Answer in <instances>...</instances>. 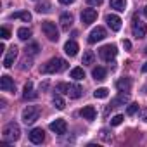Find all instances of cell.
Wrapping results in <instances>:
<instances>
[{
	"instance_id": "6da1fadb",
	"label": "cell",
	"mask_w": 147,
	"mask_h": 147,
	"mask_svg": "<svg viewBox=\"0 0 147 147\" xmlns=\"http://www.w3.org/2000/svg\"><path fill=\"white\" fill-rule=\"evenodd\" d=\"M67 67V62L61 57H52L49 62H45V66L40 69L43 75H54V73H59V71H64Z\"/></svg>"
},
{
	"instance_id": "7a4b0ae2",
	"label": "cell",
	"mask_w": 147,
	"mask_h": 147,
	"mask_svg": "<svg viewBox=\"0 0 147 147\" xmlns=\"http://www.w3.org/2000/svg\"><path fill=\"white\" fill-rule=\"evenodd\" d=\"M19 137H21V128H19V125H16V123H9V125H5V128H4V131H2V138H4V142H16V140H19Z\"/></svg>"
},
{
	"instance_id": "3957f363",
	"label": "cell",
	"mask_w": 147,
	"mask_h": 147,
	"mask_svg": "<svg viewBox=\"0 0 147 147\" xmlns=\"http://www.w3.org/2000/svg\"><path fill=\"white\" fill-rule=\"evenodd\" d=\"M42 31H43V35H45L50 42H57V40H59V30L55 28V23H52V21H43V23H42Z\"/></svg>"
},
{
	"instance_id": "277c9868",
	"label": "cell",
	"mask_w": 147,
	"mask_h": 147,
	"mask_svg": "<svg viewBox=\"0 0 147 147\" xmlns=\"http://www.w3.org/2000/svg\"><path fill=\"white\" fill-rule=\"evenodd\" d=\"M23 121L26 123V125H33L38 118H40V107H36V106H28L24 111H23Z\"/></svg>"
},
{
	"instance_id": "5b68a950",
	"label": "cell",
	"mask_w": 147,
	"mask_h": 147,
	"mask_svg": "<svg viewBox=\"0 0 147 147\" xmlns=\"http://www.w3.org/2000/svg\"><path fill=\"white\" fill-rule=\"evenodd\" d=\"M116 54H118V49H116V45H113V43H107V45H104V47L99 49V55H100V59H104V61L114 59Z\"/></svg>"
},
{
	"instance_id": "8992f818",
	"label": "cell",
	"mask_w": 147,
	"mask_h": 147,
	"mask_svg": "<svg viewBox=\"0 0 147 147\" xmlns=\"http://www.w3.org/2000/svg\"><path fill=\"white\" fill-rule=\"evenodd\" d=\"M131 31H133V36L135 38H144L147 35V24L140 19H133V24H131Z\"/></svg>"
},
{
	"instance_id": "52a82bcc",
	"label": "cell",
	"mask_w": 147,
	"mask_h": 147,
	"mask_svg": "<svg viewBox=\"0 0 147 147\" xmlns=\"http://www.w3.org/2000/svg\"><path fill=\"white\" fill-rule=\"evenodd\" d=\"M106 38V30L102 28V26H97V28H94L92 31H90V35H88V43H97V42H100V40H104Z\"/></svg>"
},
{
	"instance_id": "ba28073f",
	"label": "cell",
	"mask_w": 147,
	"mask_h": 147,
	"mask_svg": "<svg viewBox=\"0 0 147 147\" xmlns=\"http://www.w3.org/2000/svg\"><path fill=\"white\" fill-rule=\"evenodd\" d=\"M50 130H52L54 133H57V135H64L66 130H67V123H66L62 118H57L55 121L50 123Z\"/></svg>"
},
{
	"instance_id": "9c48e42d",
	"label": "cell",
	"mask_w": 147,
	"mask_h": 147,
	"mask_svg": "<svg viewBox=\"0 0 147 147\" xmlns=\"http://www.w3.org/2000/svg\"><path fill=\"white\" fill-rule=\"evenodd\" d=\"M95 19H97V11L95 9H83V12H82V23L85 26L92 24Z\"/></svg>"
},
{
	"instance_id": "30bf717a",
	"label": "cell",
	"mask_w": 147,
	"mask_h": 147,
	"mask_svg": "<svg viewBox=\"0 0 147 147\" xmlns=\"http://www.w3.org/2000/svg\"><path fill=\"white\" fill-rule=\"evenodd\" d=\"M18 47L14 45V47H11L9 49V52H7V55L4 57V67H12V64H14V61L18 59Z\"/></svg>"
},
{
	"instance_id": "8fae6325",
	"label": "cell",
	"mask_w": 147,
	"mask_h": 147,
	"mask_svg": "<svg viewBox=\"0 0 147 147\" xmlns=\"http://www.w3.org/2000/svg\"><path fill=\"white\" fill-rule=\"evenodd\" d=\"M0 90H4V92H14L16 90V85H14L11 76L4 75L2 78H0Z\"/></svg>"
},
{
	"instance_id": "7c38bea8",
	"label": "cell",
	"mask_w": 147,
	"mask_h": 147,
	"mask_svg": "<svg viewBox=\"0 0 147 147\" xmlns=\"http://www.w3.org/2000/svg\"><path fill=\"white\" fill-rule=\"evenodd\" d=\"M106 23H107V26H109L113 31H119V30H121V19H119L116 14H107V16H106Z\"/></svg>"
},
{
	"instance_id": "4fadbf2b",
	"label": "cell",
	"mask_w": 147,
	"mask_h": 147,
	"mask_svg": "<svg viewBox=\"0 0 147 147\" xmlns=\"http://www.w3.org/2000/svg\"><path fill=\"white\" fill-rule=\"evenodd\" d=\"M30 140H31L33 144H42V142L45 140V131H43L42 128H33V130L30 131Z\"/></svg>"
},
{
	"instance_id": "5bb4252c",
	"label": "cell",
	"mask_w": 147,
	"mask_h": 147,
	"mask_svg": "<svg viewBox=\"0 0 147 147\" xmlns=\"http://www.w3.org/2000/svg\"><path fill=\"white\" fill-rule=\"evenodd\" d=\"M80 114H82V118H83V119H88V121H92V119H95V116H97V111H95V107H92V106H85V107L80 111Z\"/></svg>"
},
{
	"instance_id": "9a60e30c",
	"label": "cell",
	"mask_w": 147,
	"mask_h": 147,
	"mask_svg": "<svg viewBox=\"0 0 147 147\" xmlns=\"http://www.w3.org/2000/svg\"><path fill=\"white\" fill-rule=\"evenodd\" d=\"M64 52H66L69 57H75V55L78 54V43H76V42H73V40L66 42V45H64Z\"/></svg>"
},
{
	"instance_id": "2e32d148",
	"label": "cell",
	"mask_w": 147,
	"mask_h": 147,
	"mask_svg": "<svg viewBox=\"0 0 147 147\" xmlns=\"http://www.w3.org/2000/svg\"><path fill=\"white\" fill-rule=\"evenodd\" d=\"M36 97H38V94H35V92H33V83H31V82H28V83L24 85L23 99H26V100H35Z\"/></svg>"
},
{
	"instance_id": "e0dca14e",
	"label": "cell",
	"mask_w": 147,
	"mask_h": 147,
	"mask_svg": "<svg viewBox=\"0 0 147 147\" xmlns=\"http://www.w3.org/2000/svg\"><path fill=\"white\" fill-rule=\"evenodd\" d=\"M116 88H118L119 92H130V88H131V80H130V78H121V80H118V82H116Z\"/></svg>"
},
{
	"instance_id": "ac0fdd59",
	"label": "cell",
	"mask_w": 147,
	"mask_h": 147,
	"mask_svg": "<svg viewBox=\"0 0 147 147\" xmlns=\"http://www.w3.org/2000/svg\"><path fill=\"white\" fill-rule=\"evenodd\" d=\"M11 19H23L24 23H30L31 21V14L28 11H18V12L11 14Z\"/></svg>"
},
{
	"instance_id": "d6986e66",
	"label": "cell",
	"mask_w": 147,
	"mask_h": 147,
	"mask_svg": "<svg viewBox=\"0 0 147 147\" xmlns=\"http://www.w3.org/2000/svg\"><path fill=\"white\" fill-rule=\"evenodd\" d=\"M61 26H62V30L64 31H67L69 28H71V24H73V16L71 14H67V12H64L62 16H61Z\"/></svg>"
},
{
	"instance_id": "ffe728a7",
	"label": "cell",
	"mask_w": 147,
	"mask_h": 147,
	"mask_svg": "<svg viewBox=\"0 0 147 147\" xmlns=\"http://www.w3.org/2000/svg\"><path fill=\"white\" fill-rule=\"evenodd\" d=\"M82 94H83V90H82V87H80V85H69L67 95H69L71 99H80V97H82Z\"/></svg>"
},
{
	"instance_id": "44dd1931",
	"label": "cell",
	"mask_w": 147,
	"mask_h": 147,
	"mask_svg": "<svg viewBox=\"0 0 147 147\" xmlns=\"http://www.w3.org/2000/svg\"><path fill=\"white\" fill-rule=\"evenodd\" d=\"M92 76H94V80H97V82H102V80H106V69L104 67H94V71H92Z\"/></svg>"
},
{
	"instance_id": "7402d4cb",
	"label": "cell",
	"mask_w": 147,
	"mask_h": 147,
	"mask_svg": "<svg viewBox=\"0 0 147 147\" xmlns=\"http://www.w3.org/2000/svg\"><path fill=\"white\" fill-rule=\"evenodd\" d=\"M69 76L73 80H83L85 78V71H83V67H73L71 73H69Z\"/></svg>"
},
{
	"instance_id": "603a6c76",
	"label": "cell",
	"mask_w": 147,
	"mask_h": 147,
	"mask_svg": "<svg viewBox=\"0 0 147 147\" xmlns=\"http://www.w3.org/2000/svg\"><path fill=\"white\" fill-rule=\"evenodd\" d=\"M109 5H111V9H114V11H125V7H126V0H109Z\"/></svg>"
},
{
	"instance_id": "cb8c5ba5",
	"label": "cell",
	"mask_w": 147,
	"mask_h": 147,
	"mask_svg": "<svg viewBox=\"0 0 147 147\" xmlns=\"http://www.w3.org/2000/svg\"><path fill=\"white\" fill-rule=\"evenodd\" d=\"M125 102H128V95L125 94V92H121L116 99H113V102H111V107H116V106H119V104H125Z\"/></svg>"
},
{
	"instance_id": "d4e9b609",
	"label": "cell",
	"mask_w": 147,
	"mask_h": 147,
	"mask_svg": "<svg viewBox=\"0 0 147 147\" xmlns=\"http://www.w3.org/2000/svg\"><path fill=\"white\" fill-rule=\"evenodd\" d=\"M52 102H54V106H55L57 109H64V107H66V102H64V99H62L59 94H55V95H54Z\"/></svg>"
},
{
	"instance_id": "484cf974",
	"label": "cell",
	"mask_w": 147,
	"mask_h": 147,
	"mask_svg": "<svg viewBox=\"0 0 147 147\" xmlns=\"http://www.w3.org/2000/svg\"><path fill=\"white\" fill-rule=\"evenodd\" d=\"M18 36H19L21 40H28V38L31 36V30H30V28H19V30H18Z\"/></svg>"
},
{
	"instance_id": "4316f807",
	"label": "cell",
	"mask_w": 147,
	"mask_h": 147,
	"mask_svg": "<svg viewBox=\"0 0 147 147\" xmlns=\"http://www.w3.org/2000/svg\"><path fill=\"white\" fill-rule=\"evenodd\" d=\"M94 59H95V55H94V52H92V50H87V52L83 54V59H82V64H92V62H94Z\"/></svg>"
},
{
	"instance_id": "83f0119b",
	"label": "cell",
	"mask_w": 147,
	"mask_h": 147,
	"mask_svg": "<svg viewBox=\"0 0 147 147\" xmlns=\"http://www.w3.org/2000/svg\"><path fill=\"white\" fill-rule=\"evenodd\" d=\"M94 95H95V99H106V97L109 95V90L102 87V88H97V90L94 92Z\"/></svg>"
},
{
	"instance_id": "f1b7e54d",
	"label": "cell",
	"mask_w": 147,
	"mask_h": 147,
	"mask_svg": "<svg viewBox=\"0 0 147 147\" xmlns=\"http://www.w3.org/2000/svg\"><path fill=\"white\" fill-rule=\"evenodd\" d=\"M24 50H26V55H36L38 54V45L36 43H30Z\"/></svg>"
},
{
	"instance_id": "f546056e",
	"label": "cell",
	"mask_w": 147,
	"mask_h": 147,
	"mask_svg": "<svg viewBox=\"0 0 147 147\" xmlns=\"http://www.w3.org/2000/svg\"><path fill=\"white\" fill-rule=\"evenodd\" d=\"M123 114H116V116H113L111 118V126H118V125H121L123 123Z\"/></svg>"
},
{
	"instance_id": "4dcf8cb0",
	"label": "cell",
	"mask_w": 147,
	"mask_h": 147,
	"mask_svg": "<svg viewBox=\"0 0 147 147\" xmlns=\"http://www.w3.org/2000/svg\"><path fill=\"white\" fill-rule=\"evenodd\" d=\"M49 11H50V4H49V2H45V4H40V5H36V12H40V14H42V12L45 14V12H49Z\"/></svg>"
},
{
	"instance_id": "1f68e13d",
	"label": "cell",
	"mask_w": 147,
	"mask_h": 147,
	"mask_svg": "<svg viewBox=\"0 0 147 147\" xmlns=\"http://www.w3.org/2000/svg\"><path fill=\"white\" fill-rule=\"evenodd\" d=\"M138 111H140V109H138V104H135V102H133V104H130V106H128L126 114H128V116H133V114H135V113H138Z\"/></svg>"
},
{
	"instance_id": "d6a6232c",
	"label": "cell",
	"mask_w": 147,
	"mask_h": 147,
	"mask_svg": "<svg viewBox=\"0 0 147 147\" xmlns=\"http://www.w3.org/2000/svg\"><path fill=\"white\" fill-rule=\"evenodd\" d=\"M57 90L67 95V90H69V83H57Z\"/></svg>"
},
{
	"instance_id": "836d02e7",
	"label": "cell",
	"mask_w": 147,
	"mask_h": 147,
	"mask_svg": "<svg viewBox=\"0 0 147 147\" xmlns=\"http://www.w3.org/2000/svg\"><path fill=\"white\" fill-rule=\"evenodd\" d=\"M0 35H2V38L4 40H7V38H11V31H9V28H2V30H0Z\"/></svg>"
},
{
	"instance_id": "e575fe53",
	"label": "cell",
	"mask_w": 147,
	"mask_h": 147,
	"mask_svg": "<svg viewBox=\"0 0 147 147\" xmlns=\"http://www.w3.org/2000/svg\"><path fill=\"white\" fill-rule=\"evenodd\" d=\"M104 2V0H87V4L90 5V7H97V5H100Z\"/></svg>"
},
{
	"instance_id": "d590c367",
	"label": "cell",
	"mask_w": 147,
	"mask_h": 147,
	"mask_svg": "<svg viewBox=\"0 0 147 147\" xmlns=\"http://www.w3.org/2000/svg\"><path fill=\"white\" fill-rule=\"evenodd\" d=\"M100 137H102L104 140H111V135H109L107 130H100Z\"/></svg>"
},
{
	"instance_id": "8d00e7d4",
	"label": "cell",
	"mask_w": 147,
	"mask_h": 147,
	"mask_svg": "<svg viewBox=\"0 0 147 147\" xmlns=\"http://www.w3.org/2000/svg\"><path fill=\"white\" fill-rule=\"evenodd\" d=\"M140 119L147 121V109H140Z\"/></svg>"
},
{
	"instance_id": "74e56055",
	"label": "cell",
	"mask_w": 147,
	"mask_h": 147,
	"mask_svg": "<svg viewBox=\"0 0 147 147\" xmlns=\"http://www.w3.org/2000/svg\"><path fill=\"white\" fill-rule=\"evenodd\" d=\"M123 47H125L126 50H130V49H131V42H130V40H123Z\"/></svg>"
},
{
	"instance_id": "f35d334b",
	"label": "cell",
	"mask_w": 147,
	"mask_h": 147,
	"mask_svg": "<svg viewBox=\"0 0 147 147\" xmlns=\"http://www.w3.org/2000/svg\"><path fill=\"white\" fill-rule=\"evenodd\" d=\"M59 2H61V4H64V5H69V4L75 2V0H59Z\"/></svg>"
},
{
	"instance_id": "ab89813d",
	"label": "cell",
	"mask_w": 147,
	"mask_h": 147,
	"mask_svg": "<svg viewBox=\"0 0 147 147\" xmlns=\"http://www.w3.org/2000/svg\"><path fill=\"white\" fill-rule=\"evenodd\" d=\"M142 71H144V73H147V62H145V64L142 66Z\"/></svg>"
},
{
	"instance_id": "60d3db41",
	"label": "cell",
	"mask_w": 147,
	"mask_h": 147,
	"mask_svg": "<svg viewBox=\"0 0 147 147\" xmlns=\"http://www.w3.org/2000/svg\"><path fill=\"white\" fill-rule=\"evenodd\" d=\"M144 16L147 18V5H145V9H144Z\"/></svg>"
},
{
	"instance_id": "b9f144b4",
	"label": "cell",
	"mask_w": 147,
	"mask_h": 147,
	"mask_svg": "<svg viewBox=\"0 0 147 147\" xmlns=\"http://www.w3.org/2000/svg\"><path fill=\"white\" fill-rule=\"evenodd\" d=\"M145 54H147V47H145Z\"/></svg>"
}]
</instances>
